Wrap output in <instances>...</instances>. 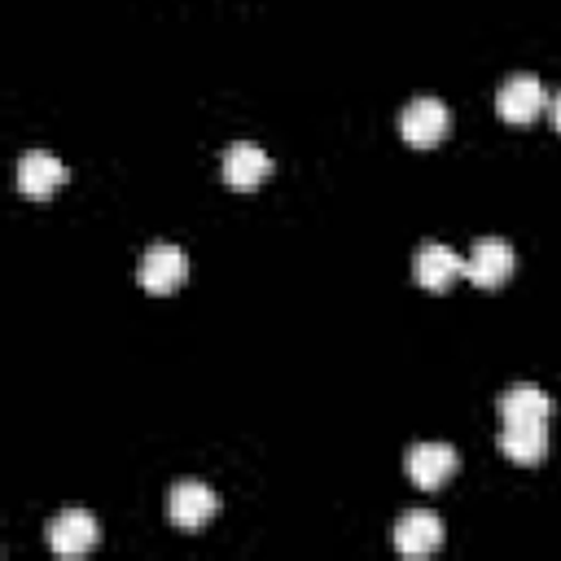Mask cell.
<instances>
[{
	"label": "cell",
	"instance_id": "6da1fadb",
	"mask_svg": "<svg viewBox=\"0 0 561 561\" xmlns=\"http://www.w3.org/2000/svg\"><path fill=\"white\" fill-rule=\"evenodd\" d=\"M399 131L412 149H434L447 136V105L438 96H416L399 114Z\"/></svg>",
	"mask_w": 561,
	"mask_h": 561
},
{
	"label": "cell",
	"instance_id": "7a4b0ae2",
	"mask_svg": "<svg viewBox=\"0 0 561 561\" xmlns=\"http://www.w3.org/2000/svg\"><path fill=\"white\" fill-rule=\"evenodd\" d=\"M136 276H140V289H145V294H175V289L184 285V276H188V259H184L180 245L158 241V245L145 250Z\"/></svg>",
	"mask_w": 561,
	"mask_h": 561
},
{
	"label": "cell",
	"instance_id": "3957f363",
	"mask_svg": "<svg viewBox=\"0 0 561 561\" xmlns=\"http://www.w3.org/2000/svg\"><path fill=\"white\" fill-rule=\"evenodd\" d=\"M513 263L517 259H513V245L504 237H482V241H473V250L465 259V276L478 289H495V285H504L513 276Z\"/></svg>",
	"mask_w": 561,
	"mask_h": 561
},
{
	"label": "cell",
	"instance_id": "277c9868",
	"mask_svg": "<svg viewBox=\"0 0 561 561\" xmlns=\"http://www.w3.org/2000/svg\"><path fill=\"white\" fill-rule=\"evenodd\" d=\"M403 469H408V478H412L421 491H434V486H443V482L460 469V456H456V447H447V443H416V447H408Z\"/></svg>",
	"mask_w": 561,
	"mask_h": 561
},
{
	"label": "cell",
	"instance_id": "5b68a950",
	"mask_svg": "<svg viewBox=\"0 0 561 561\" xmlns=\"http://www.w3.org/2000/svg\"><path fill=\"white\" fill-rule=\"evenodd\" d=\"M167 513L180 530H202L215 513H219V495L206 486V482H175L171 495H167Z\"/></svg>",
	"mask_w": 561,
	"mask_h": 561
},
{
	"label": "cell",
	"instance_id": "8992f818",
	"mask_svg": "<svg viewBox=\"0 0 561 561\" xmlns=\"http://www.w3.org/2000/svg\"><path fill=\"white\" fill-rule=\"evenodd\" d=\"M96 539H101V526L88 508H66L48 522V548L57 557H83L88 548H96Z\"/></svg>",
	"mask_w": 561,
	"mask_h": 561
},
{
	"label": "cell",
	"instance_id": "52a82bcc",
	"mask_svg": "<svg viewBox=\"0 0 561 561\" xmlns=\"http://www.w3.org/2000/svg\"><path fill=\"white\" fill-rule=\"evenodd\" d=\"M543 105H548V96H543V83L535 75H513L495 92V114L504 123H530Z\"/></svg>",
	"mask_w": 561,
	"mask_h": 561
},
{
	"label": "cell",
	"instance_id": "ba28073f",
	"mask_svg": "<svg viewBox=\"0 0 561 561\" xmlns=\"http://www.w3.org/2000/svg\"><path fill=\"white\" fill-rule=\"evenodd\" d=\"M61 180H66V167H61L57 153H48V149H31V153L18 158V188H22V197L44 202L48 193L61 188Z\"/></svg>",
	"mask_w": 561,
	"mask_h": 561
},
{
	"label": "cell",
	"instance_id": "9c48e42d",
	"mask_svg": "<svg viewBox=\"0 0 561 561\" xmlns=\"http://www.w3.org/2000/svg\"><path fill=\"white\" fill-rule=\"evenodd\" d=\"M456 276H465V259L460 254H451L447 245H438V241H425L416 254H412V280L421 285V289H447Z\"/></svg>",
	"mask_w": 561,
	"mask_h": 561
},
{
	"label": "cell",
	"instance_id": "30bf717a",
	"mask_svg": "<svg viewBox=\"0 0 561 561\" xmlns=\"http://www.w3.org/2000/svg\"><path fill=\"white\" fill-rule=\"evenodd\" d=\"M495 447H500V456H508L513 465H539V460L548 456V425H543V421H526V425L504 421Z\"/></svg>",
	"mask_w": 561,
	"mask_h": 561
},
{
	"label": "cell",
	"instance_id": "8fae6325",
	"mask_svg": "<svg viewBox=\"0 0 561 561\" xmlns=\"http://www.w3.org/2000/svg\"><path fill=\"white\" fill-rule=\"evenodd\" d=\"M443 543V522L438 513H425V508H412L394 522V548L403 557H430L434 548Z\"/></svg>",
	"mask_w": 561,
	"mask_h": 561
},
{
	"label": "cell",
	"instance_id": "7c38bea8",
	"mask_svg": "<svg viewBox=\"0 0 561 561\" xmlns=\"http://www.w3.org/2000/svg\"><path fill=\"white\" fill-rule=\"evenodd\" d=\"M224 184L228 188H259L267 175H272V158L259 149V145H250V140H241V145H232L228 153H224Z\"/></svg>",
	"mask_w": 561,
	"mask_h": 561
},
{
	"label": "cell",
	"instance_id": "4fadbf2b",
	"mask_svg": "<svg viewBox=\"0 0 561 561\" xmlns=\"http://www.w3.org/2000/svg\"><path fill=\"white\" fill-rule=\"evenodd\" d=\"M552 416V394H543L539 386H508L500 394V421L526 425V421H548Z\"/></svg>",
	"mask_w": 561,
	"mask_h": 561
},
{
	"label": "cell",
	"instance_id": "5bb4252c",
	"mask_svg": "<svg viewBox=\"0 0 561 561\" xmlns=\"http://www.w3.org/2000/svg\"><path fill=\"white\" fill-rule=\"evenodd\" d=\"M552 127L561 131V92H557V101H552Z\"/></svg>",
	"mask_w": 561,
	"mask_h": 561
}]
</instances>
